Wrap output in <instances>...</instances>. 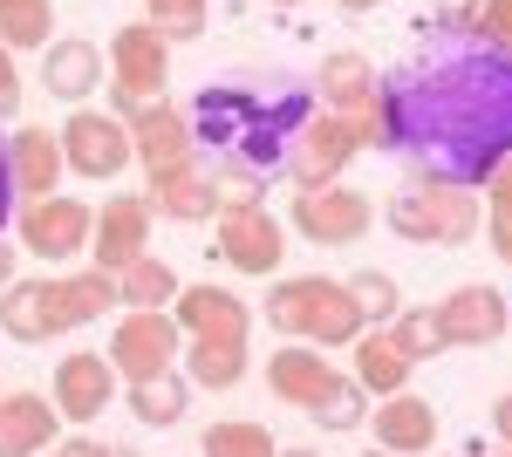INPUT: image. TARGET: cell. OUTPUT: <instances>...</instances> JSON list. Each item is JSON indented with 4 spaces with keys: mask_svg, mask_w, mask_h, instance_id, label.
Wrapping results in <instances>:
<instances>
[{
    "mask_svg": "<svg viewBox=\"0 0 512 457\" xmlns=\"http://www.w3.org/2000/svg\"><path fill=\"white\" fill-rule=\"evenodd\" d=\"M212 260L233 273H280L287 260V232L267 205H253V212H219V239H212Z\"/></svg>",
    "mask_w": 512,
    "mask_h": 457,
    "instance_id": "8fae6325",
    "label": "cell"
},
{
    "mask_svg": "<svg viewBox=\"0 0 512 457\" xmlns=\"http://www.w3.org/2000/svg\"><path fill=\"white\" fill-rule=\"evenodd\" d=\"M390 342L410 355V362H431V355H444V321H437V307H403L390 321Z\"/></svg>",
    "mask_w": 512,
    "mask_h": 457,
    "instance_id": "d6a6232c",
    "label": "cell"
},
{
    "mask_svg": "<svg viewBox=\"0 0 512 457\" xmlns=\"http://www.w3.org/2000/svg\"><path fill=\"white\" fill-rule=\"evenodd\" d=\"M123 403H130V417H137V423L171 430V423H185V410H192V382H178V376L130 382V389H123Z\"/></svg>",
    "mask_w": 512,
    "mask_h": 457,
    "instance_id": "4316f807",
    "label": "cell"
},
{
    "mask_svg": "<svg viewBox=\"0 0 512 457\" xmlns=\"http://www.w3.org/2000/svg\"><path fill=\"white\" fill-rule=\"evenodd\" d=\"M151 198H137V191H110L103 198V212H96V232H89V253H96V267L103 273H123L137 253H151Z\"/></svg>",
    "mask_w": 512,
    "mask_h": 457,
    "instance_id": "7c38bea8",
    "label": "cell"
},
{
    "mask_svg": "<svg viewBox=\"0 0 512 457\" xmlns=\"http://www.w3.org/2000/svg\"><path fill=\"white\" fill-rule=\"evenodd\" d=\"M349 348H355V382H362L369 396H396V389L410 382V369H417V362L390 342V328H362Z\"/></svg>",
    "mask_w": 512,
    "mask_h": 457,
    "instance_id": "cb8c5ba5",
    "label": "cell"
},
{
    "mask_svg": "<svg viewBox=\"0 0 512 457\" xmlns=\"http://www.w3.org/2000/svg\"><path fill=\"white\" fill-rule=\"evenodd\" d=\"M0 328L14 335V342H55V314H48V280H14V287H0Z\"/></svg>",
    "mask_w": 512,
    "mask_h": 457,
    "instance_id": "484cf974",
    "label": "cell"
},
{
    "mask_svg": "<svg viewBox=\"0 0 512 457\" xmlns=\"http://www.w3.org/2000/svg\"><path fill=\"white\" fill-rule=\"evenodd\" d=\"M485 191H492V205H499V212H512V157H499V164H492Z\"/></svg>",
    "mask_w": 512,
    "mask_h": 457,
    "instance_id": "f35d334b",
    "label": "cell"
},
{
    "mask_svg": "<svg viewBox=\"0 0 512 457\" xmlns=\"http://www.w3.org/2000/svg\"><path fill=\"white\" fill-rule=\"evenodd\" d=\"M82 457H144V451H130V444H96V437H89V451Z\"/></svg>",
    "mask_w": 512,
    "mask_h": 457,
    "instance_id": "7bdbcfd3",
    "label": "cell"
},
{
    "mask_svg": "<svg viewBox=\"0 0 512 457\" xmlns=\"http://www.w3.org/2000/svg\"><path fill=\"white\" fill-rule=\"evenodd\" d=\"M267 321H274V335H294V342L308 348H349L362 335V314H355L349 287L342 280H321V273H294V280H280L274 294H267Z\"/></svg>",
    "mask_w": 512,
    "mask_h": 457,
    "instance_id": "277c9868",
    "label": "cell"
},
{
    "mask_svg": "<svg viewBox=\"0 0 512 457\" xmlns=\"http://www.w3.org/2000/svg\"><path fill=\"white\" fill-rule=\"evenodd\" d=\"M89 232H96V212L82 198L48 191V198L21 205V253H35V260H76L89 246Z\"/></svg>",
    "mask_w": 512,
    "mask_h": 457,
    "instance_id": "30bf717a",
    "label": "cell"
},
{
    "mask_svg": "<svg viewBox=\"0 0 512 457\" xmlns=\"http://www.w3.org/2000/svg\"><path fill=\"white\" fill-rule=\"evenodd\" d=\"M321 103L342 116H362L376 103V69H369V55H355V48H335L328 62H321Z\"/></svg>",
    "mask_w": 512,
    "mask_h": 457,
    "instance_id": "d4e9b609",
    "label": "cell"
},
{
    "mask_svg": "<svg viewBox=\"0 0 512 457\" xmlns=\"http://www.w3.org/2000/svg\"><path fill=\"white\" fill-rule=\"evenodd\" d=\"M287 219H294L301 239H315V246H355L362 232L376 226V205L349 185H321V191H294Z\"/></svg>",
    "mask_w": 512,
    "mask_h": 457,
    "instance_id": "9c48e42d",
    "label": "cell"
},
{
    "mask_svg": "<svg viewBox=\"0 0 512 457\" xmlns=\"http://www.w3.org/2000/svg\"><path fill=\"white\" fill-rule=\"evenodd\" d=\"M171 321L185 328V342H246L253 307L239 301L233 287H178Z\"/></svg>",
    "mask_w": 512,
    "mask_h": 457,
    "instance_id": "5bb4252c",
    "label": "cell"
},
{
    "mask_svg": "<svg viewBox=\"0 0 512 457\" xmlns=\"http://www.w3.org/2000/svg\"><path fill=\"white\" fill-rule=\"evenodd\" d=\"M117 294H123V307H171L178 301V273L164 267L158 253H137V260L117 273Z\"/></svg>",
    "mask_w": 512,
    "mask_h": 457,
    "instance_id": "f1b7e54d",
    "label": "cell"
},
{
    "mask_svg": "<svg viewBox=\"0 0 512 457\" xmlns=\"http://www.w3.org/2000/svg\"><path fill=\"white\" fill-rule=\"evenodd\" d=\"M355 151H376L369 116L321 110V116H308V123L294 130V144H287V178H294V191H321V185H335V178L349 171Z\"/></svg>",
    "mask_w": 512,
    "mask_h": 457,
    "instance_id": "5b68a950",
    "label": "cell"
},
{
    "mask_svg": "<svg viewBox=\"0 0 512 457\" xmlns=\"http://www.w3.org/2000/svg\"><path fill=\"white\" fill-rule=\"evenodd\" d=\"M89 451V437H69V444H55V451H41V457H82Z\"/></svg>",
    "mask_w": 512,
    "mask_h": 457,
    "instance_id": "ee69618b",
    "label": "cell"
},
{
    "mask_svg": "<svg viewBox=\"0 0 512 457\" xmlns=\"http://www.w3.org/2000/svg\"><path fill=\"white\" fill-rule=\"evenodd\" d=\"M472 28L512 55V0H472Z\"/></svg>",
    "mask_w": 512,
    "mask_h": 457,
    "instance_id": "8d00e7d4",
    "label": "cell"
},
{
    "mask_svg": "<svg viewBox=\"0 0 512 457\" xmlns=\"http://www.w3.org/2000/svg\"><path fill=\"white\" fill-rule=\"evenodd\" d=\"M362 457H396V451H383V444H376V451H362Z\"/></svg>",
    "mask_w": 512,
    "mask_h": 457,
    "instance_id": "c3c4849f",
    "label": "cell"
},
{
    "mask_svg": "<svg viewBox=\"0 0 512 457\" xmlns=\"http://www.w3.org/2000/svg\"><path fill=\"white\" fill-rule=\"evenodd\" d=\"M342 14H369V7H383V0H335Z\"/></svg>",
    "mask_w": 512,
    "mask_h": 457,
    "instance_id": "bcb514c9",
    "label": "cell"
},
{
    "mask_svg": "<svg viewBox=\"0 0 512 457\" xmlns=\"http://www.w3.org/2000/svg\"><path fill=\"white\" fill-rule=\"evenodd\" d=\"M212 191H219V212H253V205H267V178L246 171V164H212Z\"/></svg>",
    "mask_w": 512,
    "mask_h": 457,
    "instance_id": "d590c367",
    "label": "cell"
},
{
    "mask_svg": "<svg viewBox=\"0 0 512 457\" xmlns=\"http://www.w3.org/2000/svg\"><path fill=\"white\" fill-rule=\"evenodd\" d=\"M178 348H185V328L171 321V307H130L110 335V369L117 382H158L171 376Z\"/></svg>",
    "mask_w": 512,
    "mask_h": 457,
    "instance_id": "52a82bcc",
    "label": "cell"
},
{
    "mask_svg": "<svg viewBox=\"0 0 512 457\" xmlns=\"http://www.w3.org/2000/svg\"><path fill=\"white\" fill-rule=\"evenodd\" d=\"M492 253L512 267V212H499V205H492Z\"/></svg>",
    "mask_w": 512,
    "mask_h": 457,
    "instance_id": "60d3db41",
    "label": "cell"
},
{
    "mask_svg": "<svg viewBox=\"0 0 512 457\" xmlns=\"http://www.w3.org/2000/svg\"><path fill=\"white\" fill-rule=\"evenodd\" d=\"M55 41V7L48 0H0V48L7 55H28Z\"/></svg>",
    "mask_w": 512,
    "mask_h": 457,
    "instance_id": "83f0119b",
    "label": "cell"
},
{
    "mask_svg": "<svg viewBox=\"0 0 512 457\" xmlns=\"http://www.w3.org/2000/svg\"><path fill=\"white\" fill-rule=\"evenodd\" d=\"M335 382H342V376H335V362H328L321 348H308V342L274 348V362H267V389H274L280 403H294V410H315Z\"/></svg>",
    "mask_w": 512,
    "mask_h": 457,
    "instance_id": "ffe728a7",
    "label": "cell"
},
{
    "mask_svg": "<svg viewBox=\"0 0 512 457\" xmlns=\"http://www.w3.org/2000/svg\"><path fill=\"white\" fill-rule=\"evenodd\" d=\"M144 14H151V28L178 48V41H198V35H205L212 0H144Z\"/></svg>",
    "mask_w": 512,
    "mask_h": 457,
    "instance_id": "e575fe53",
    "label": "cell"
},
{
    "mask_svg": "<svg viewBox=\"0 0 512 457\" xmlns=\"http://www.w3.org/2000/svg\"><path fill=\"white\" fill-rule=\"evenodd\" d=\"M55 137H62V164H69L76 178H96V185L123 178L130 157H137V151H130V123L110 116V110H89V103H82Z\"/></svg>",
    "mask_w": 512,
    "mask_h": 457,
    "instance_id": "ba28073f",
    "label": "cell"
},
{
    "mask_svg": "<svg viewBox=\"0 0 512 457\" xmlns=\"http://www.w3.org/2000/svg\"><path fill=\"white\" fill-rule=\"evenodd\" d=\"M103 76H110V103H117V116L158 103V96H164V76H171V41H164L151 21H130V28H117V35H110Z\"/></svg>",
    "mask_w": 512,
    "mask_h": 457,
    "instance_id": "8992f818",
    "label": "cell"
},
{
    "mask_svg": "<svg viewBox=\"0 0 512 457\" xmlns=\"http://www.w3.org/2000/svg\"><path fill=\"white\" fill-rule=\"evenodd\" d=\"M349 287V301H355V314H362V328H390L396 314H403V287H396L383 267H362L355 280H342Z\"/></svg>",
    "mask_w": 512,
    "mask_h": 457,
    "instance_id": "4dcf8cb0",
    "label": "cell"
},
{
    "mask_svg": "<svg viewBox=\"0 0 512 457\" xmlns=\"http://www.w3.org/2000/svg\"><path fill=\"white\" fill-rule=\"evenodd\" d=\"M110 396H117V369H110V355H62V369H55V417L62 423H96L110 410Z\"/></svg>",
    "mask_w": 512,
    "mask_h": 457,
    "instance_id": "9a60e30c",
    "label": "cell"
},
{
    "mask_svg": "<svg viewBox=\"0 0 512 457\" xmlns=\"http://www.w3.org/2000/svg\"><path fill=\"white\" fill-rule=\"evenodd\" d=\"M499 457H512V444H506V451H499Z\"/></svg>",
    "mask_w": 512,
    "mask_h": 457,
    "instance_id": "f907efd6",
    "label": "cell"
},
{
    "mask_svg": "<svg viewBox=\"0 0 512 457\" xmlns=\"http://www.w3.org/2000/svg\"><path fill=\"white\" fill-rule=\"evenodd\" d=\"M308 123V103L287 96V103H267L260 89H205L192 110V137L212 144V164H246V171H274L287 164V137Z\"/></svg>",
    "mask_w": 512,
    "mask_h": 457,
    "instance_id": "7a4b0ae2",
    "label": "cell"
},
{
    "mask_svg": "<svg viewBox=\"0 0 512 457\" xmlns=\"http://www.w3.org/2000/svg\"><path fill=\"white\" fill-rule=\"evenodd\" d=\"M21 116V62L0 48V123H14Z\"/></svg>",
    "mask_w": 512,
    "mask_h": 457,
    "instance_id": "74e56055",
    "label": "cell"
},
{
    "mask_svg": "<svg viewBox=\"0 0 512 457\" xmlns=\"http://www.w3.org/2000/svg\"><path fill=\"white\" fill-rule=\"evenodd\" d=\"M274 430L253 417H233V423H212L205 437H198V457H274Z\"/></svg>",
    "mask_w": 512,
    "mask_h": 457,
    "instance_id": "1f68e13d",
    "label": "cell"
},
{
    "mask_svg": "<svg viewBox=\"0 0 512 457\" xmlns=\"http://www.w3.org/2000/svg\"><path fill=\"white\" fill-rule=\"evenodd\" d=\"M274 457H321V451H274Z\"/></svg>",
    "mask_w": 512,
    "mask_h": 457,
    "instance_id": "7dc6e473",
    "label": "cell"
},
{
    "mask_svg": "<svg viewBox=\"0 0 512 457\" xmlns=\"http://www.w3.org/2000/svg\"><path fill=\"white\" fill-rule=\"evenodd\" d=\"M396 239L410 246H472L485 232V212H478V191L472 185H437V178H410V185L390 191L383 205Z\"/></svg>",
    "mask_w": 512,
    "mask_h": 457,
    "instance_id": "3957f363",
    "label": "cell"
},
{
    "mask_svg": "<svg viewBox=\"0 0 512 457\" xmlns=\"http://www.w3.org/2000/svg\"><path fill=\"white\" fill-rule=\"evenodd\" d=\"M7 164H14V191H21V198H48L55 178L69 171V164H62V137L41 130V123H28V130L7 137Z\"/></svg>",
    "mask_w": 512,
    "mask_h": 457,
    "instance_id": "7402d4cb",
    "label": "cell"
},
{
    "mask_svg": "<svg viewBox=\"0 0 512 457\" xmlns=\"http://www.w3.org/2000/svg\"><path fill=\"white\" fill-rule=\"evenodd\" d=\"M151 212L164 219H185V226H205V219H219V191H212V164H178V171H158L151 178Z\"/></svg>",
    "mask_w": 512,
    "mask_h": 457,
    "instance_id": "44dd1931",
    "label": "cell"
},
{
    "mask_svg": "<svg viewBox=\"0 0 512 457\" xmlns=\"http://www.w3.org/2000/svg\"><path fill=\"white\" fill-rule=\"evenodd\" d=\"M437 321H444V342L451 348H492L506 335L512 307L499 287H451L444 301H437Z\"/></svg>",
    "mask_w": 512,
    "mask_h": 457,
    "instance_id": "2e32d148",
    "label": "cell"
},
{
    "mask_svg": "<svg viewBox=\"0 0 512 457\" xmlns=\"http://www.w3.org/2000/svg\"><path fill=\"white\" fill-rule=\"evenodd\" d=\"M492 430H499V437H506V444H512V389H506V396H499V403H492Z\"/></svg>",
    "mask_w": 512,
    "mask_h": 457,
    "instance_id": "b9f144b4",
    "label": "cell"
},
{
    "mask_svg": "<svg viewBox=\"0 0 512 457\" xmlns=\"http://www.w3.org/2000/svg\"><path fill=\"white\" fill-rule=\"evenodd\" d=\"M0 287H14V246L0 239Z\"/></svg>",
    "mask_w": 512,
    "mask_h": 457,
    "instance_id": "f6af8a7d",
    "label": "cell"
},
{
    "mask_svg": "<svg viewBox=\"0 0 512 457\" xmlns=\"http://www.w3.org/2000/svg\"><path fill=\"white\" fill-rule=\"evenodd\" d=\"M274 7H301V0H274Z\"/></svg>",
    "mask_w": 512,
    "mask_h": 457,
    "instance_id": "681fc988",
    "label": "cell"
},
{
    "mask_svg": "<svg viewBox=\"0 0 512 457\" xmlns=\"http://www.w3.org/2000/svg\"><path fill=\"white\" fill-rule=\"evenodd\" d=\"M192 389H233L246 376V342H185Z\"/></svg>",
    "mask_w": 512,
    "mask_h": 457,
    "instance_id": "f546056e",
    "label": "cell"
},
{
    "mask_svg": "<svg viewBox=\"0 0 512 457\" xmlns=\"http://www.w3.org/2000/svg\"><path fill=\"white\" fill-rule=\"evenodd\" d=\"M55 403L35 396V389H0V457H41L55 451Z\"/></svg>",
    "mask_w": 512,
    "mask_h": 457,
    "instance_id": "ac0fdd59",
    "label": "cell"
},
{
    "mask_svg": "<svg viewBox=\"0 0 512 457\" xmlns=\"http://www.w3.org/2000/svg\"><path fill=\"white\" fill-rule=\"evenodd\" d=\"M369 137L410 178L437 185H485L492 164L512 157V55L472 28L465 14H444L376 76Z\"/></svg>",
    "mask_w": 512,
    "mask_h": 457,
    "instance_id": "6da1fadb",
    "label": "cell"
},
{
    "mask_svg": "<svg viewBox=\"0 0 512 457\" xmlns=\"http://www.w3.org/2000/svg\"><path fill=\"white\" fill-rule=\"evenodd\" d=\"M14 198L21 191H14V164H7V137H0V226L14 219Z\"/></svg>",
    "mask_w": 512,
    "mask_h": 457,
    "instance_id": "ab89813d",
    "label": "cell"
},
{
    "mask_svg": "<svg viewBox=\"0 0 512 457\" xmlns=\"http://www.w3.org/2000/svg\"><path fill=\"white\" fill-rule=\"evenodd\" d=\"M308 417H315L321 430H335V437H342V430H362V423H369V389H362L355 376H342V382H335V389L315 403V410H308Z\"/></svg>",
    "mask_w": 512,
    "mask_h": 457,
    "instance_id": "836d02e7",
    "label": "cell"
},
{
    "mask_svg": "<svg viewBox=\"0 0 512 457\" xmlns=\"http://www.w3.org/2000/svg\"><path fill=\"white\" fill-rule=\"evenodd\" d=\"M376 444L396 457H410V451H431L437 444V410L424 403V396H410V389H396V396H383V410H376Z\"/></svg>",
    "mask_w": 512,
    "mask_h": 457,
    "instance_id": "603a6c76",
    "label": "cell"
},
{
    "mask_svg": "<svg viewBox=\"0 0 512 457\" xmlns=\"http://www.w3.org/2000/svg\"><path fill=\"white\" fill-rule=\"evenodd\" d=\"M41 82H48L55 103H76V110H82V103L103 89V48L82 41V35L48 41V48H41Z\"/></svg>",
    "mask_w": 512,
    "mask_h": 457,
    "instance_id": "e0dca14e",
    "label": "cell"
},
{
    "mask_svg": "<svg viewBox=\"0 0 512 457\" xmlns=\"http://www.w3.org/2000/svg\"><path fill=\"white\" fill-rule=\"evenodd\" d=\"M130 123V151H137V164L158 178V171H178V164H192L198 151V137H192V116L178 110V103H144V110H130L123 116Z\"/></svg>",
    "mask_w": 512,
    "mask_h": 457,
    "instance_id": "4fadbf2b",
    "label": "cell"
},
{
    "mask_svg": "<svg viewBox=\"0 0 512 457\" xmlns=\"http://www.w3.org/2000/svg\"><path fill=\"white\" fill-rule=\"evenodd\" d=\"M110 307H123L117 273L89 267V273H62V280H48V314H55V335H69V328H89V321H103Z\"/></svg>",
    "mask_w": 512,
    "mask_h": 457,
    "instance_id": "d6986e66",
    "label": "cell"
}]
</instances>
